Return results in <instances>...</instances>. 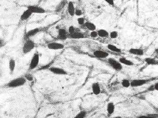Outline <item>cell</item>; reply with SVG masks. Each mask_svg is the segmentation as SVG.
<instances>
[{"label": "cell", "mask_w": 158, "mask_h": 118, "mask_svg": "<svg viewBox=\"0 0 158 118\" xmlns=\"http://www.w3.org/2000/svg\"><path fill=\"white\" fill-rule=\"evenodd\" d=\"M94 56L98 59L107 58L109 57V53L105 51L98 49L94 51L93 53Z\"/></svg>", "instance_id": "obj_11"}, {"label": "cell", "mask_w": 158, "mask_h": 118, "mask_svg": "<svg viewBox=\"0 0 158 118\" xmlns=\"http://www.w3.org/2000/svg\"><path fill=\"white\" fill-rule=\"evenodd\" d=\"M1 47L2 48V45H3V46H4V45H5V41H4V40H2V39H1Z\"/></svg>", "instance_id": "obj_36"}, {"label": "cell", "mask_w": 158, "mask_h": 118, "mask_svg": "<svg viewBox=\"0 0 158 118\" xmlns=\"http://www.w3.org/2000/svg\"><path fill=\"white\" fill-rule=\"evenodd\" d=\"M78 30H79V29L77 28L74 26H71L69 27L68 30L69 35H71V34L74 33L75 32Z\"/></svg>", "instance_id": "obj_29"}, {"label": "cell", "mask_w": 158, "mask_h": 118, "mask_svg": "<svg viewBox=\"0 0 158 118\" xmlns=\"http://www.w3.org/2000/svg\"><path fill=\"white\" fill-rule=\"evenodd\" d=\"M151 80V79H136L131 81V87L138 88L147 84Z\"/></svg>", "instance_id": "obj_5"}, {"label": "cell", "mask_w": 158, "mask_h": 118, "mask_svg": "<svg viewBox=\"0 0 158 118\" xmlns=\"http://www.w3.org/2000/svg\"><path fill=\"white\" fill-rule=\"evenodd\" d=\"M47 47L50 50H59L63 49L65 47V45L60 42H53L48 43Z\"/></svg>", "instance_id": "obj_9"}, {"label": "cell", "mask_w": 158, "mask_h": 118, "mask_svg": "<svg viewBox=\"0 0 158 118\" xmlns=\"http://www.w3.org/2000/svg\"><path fill=\"white\" fill-rule=\"evenodd\" d=\"M25 78L27 80V81H29L30 82L33 81L34 80V77L33 75L32 74L30 73H27L25 75Z\"/></svg>", "instance_id": "obj_31"}, {"label": "cell", "mask_w": 158, "mask_h": 118, "mask_svg": "<svg viewBox=\"0 0 158 118\" xmlns=\"http://www.w3.org/2000/svg\"><path fill=\"white\" fill-rule=\"evenodd\" d=\"M32 14H33L29 10H28L27 9H26L25 11H24L21 15L20 17V21L23 22L27 20L30 18Z\"/></svg>", "instance_id": "obj_16"}, {"label": "cell", "mask_w": 158, "mask_h": 118, "mask_svg": "<svg viewBox=\"0 0 158 118\" xmlns=\"http://www.w3.org/2000/svg\"><path fill=\"white\" fill-rule=\"evenodd\" d=\"M137 118H158V115L157 114L142 115L138 116Z\"/></svg>", "instance_id": "obj_26"}, {"label": "cell", "mask_w": 158, "mask_h": 118, "mask_svg": "<svg viewBox=\"0 0 158 118\" xmlns=\"http://www.w3.org/2000/svg\"><path fill=\"white\" fill-rule=\"evenodd\" d=\"M88 112L85 110H82L78 113L73 118H85L87 116Z\"/></svg>", "instance_id": "obj_25"}, {"label": "cell", "mask_w": 158, "mask_h": 118, "mask_svg": "<svg viewBox=\"0 0 158 118\" xmlns=\"http://www.w3.org/2000/svg\"><path fill=\"white\" fill-rule=\"evenodd\" d=\"M107 62L109 65L113 70L117 72H120L123 69V66L119 61L113 57H109L107 59Z\"/></svg>", "instance_id": "obj_3"}, {"label": "cell", "mask_w": 158, "mask_h": 118, "mask_svg": "<svg viewBox=\"0 0 158 118\" xmlns=\"http://www.w3.org/2000/svg\"><path fill=\"white\" fill-rule=\"evenodd\" d=\"M118 61L122 65H126L127 66H134L135 64L132 61L129 60L125 57H121L118 59Z\"/></svg>", "instance_id": "obj_18"}, {"label": "cell", "mask_w": 158, "mask_h": 118, "mask_svg": "<svg viewBox=\"0 0 158 118\" xmlns=\"http://www.w3.org/2000/svg\"><path fill=\"white\" fill-rule=\"evenodd\" d=\"M66 4H67V3H66V2H65V1H62L57 6V8H56V12H60V11H62V9L66 6Z\"/></svg>", "instance_id": "obj_27"}, {"label": "cell", "mask_w": 158, "mask_h": 118, "mask_svg": "<svg viewBox=\"0 0 158 118\" xmlns=\"http://www.w3.org/2000/svg\"><path fill=\"white\" fill-rule=\"evenodd\" d=\"M77 22L79 25L80 26H84L86 21H85V18L80 17L78 18L77 19Z\"/></svg>", "instance_id": "obj_30"}, {"label": "cell", "mask_w": 158, "mask_h": 118, "mask_svg": "<svg viewBox=\"0 0 158 118\" xmlns=\"http://www.w3.org/2000/svg\"><path fill=\"white\" fill-rule=\"evenodd\" d=\"M119 36V34L117 31H112L110 33V39H117Z\"/></svg>", "instance_id": "obj_28"}, {"label": "cell", "mask_w": 158, "mask_h": 118, "mask_svg": "<svg viewBox=\"0 0 158 118\" xmlns=\"http://www.w3.org/2000/svg\"><path fill=\"white\" fill-rule=\"evenodd\" d=\"M148 91H156L158 92V81L156 82L154 84L148 88Z\"/></svg>", "instance_id": "obj_32"}, {"label": "cell", "mask_w": 158, "mask_h": 118, "mask_svg": "<svg viewBox=\"0 0 158 118\" xmlns=\"http://www.w3.org/2000/svg\"><path fill=\"white\" fill-rule=\"evenodd\" d=\"M98 37L101 38H107L110 37V33L105 29H99L97 31Z\"/></svg>", "instance_id": "obj_22"}, {"label": "cell", "mask_w": 158, "mask_h": 118, "mask_svg": "<svg viewBox=\"0 0 158 118\" xmlns=\"http://www.w3.org/2000/svg\"><path fill=\"white\" fill-rule=\"evenodd\" d=\"M85 35L84 33H82L81 31H77L74 33L69 35L68 38H70L72 39H81L85 38Z\"/></svg>", "instance_id": "obj_14"}, {"label": "cell", "mask_w": 158, "mask_h": 118, "mask_svg": "<svg viewBox=\"0 0 158 118\" xmlns=\"http://www.w3.org/2000/svg\"><path fill=\"white\" fill-rule=\"evenodd\" d=\"M27 81V80L24 77H19L11 80L5 85V87L10 88L21 87L24 85Z\"/></svg>", "instance_id": "obj_1"}, {"label": "cell", "mask_w": 158, "mask_h": 118, "mask_svg": "<svg viewBox=\"0 0 158 118\" xmlns=\"http://www.w3.org/2000/svg\"><path fill=\"white\" fill-rule=\"evenodd\" d=\"M128 52L131 54L136 56H142L144 54V50L142 48H132L130 49Z\"/></svg>", "instance_id": "obj_13"}, {"label": "cell", "mask_w": 158, "mask_h": 118, "mask_svg": "<svg viewBox=\"0 0 158 118\" xmlns=\"http://www.w3.org/2000/svg\"><path fill=\"white\" fill-rule=\"evenodd\" d=\"M115 108L116 107L114 103L112 101L109 102L106 107L107 112L108 116H110L113 114L115 112Z\"/></svg>", "instance_id": "obj_17"}, {"label": "cell", "mask_w": 158, "mask_h": 118, "mask_svg": "<svg viewBox=\"0 0 158 118\" xmlns=\"http://www.w3.org/2000/svg\"><path fill=\"white\" fill-rule=\"evenodd\" d=\"M92 93L95 96H98L101 93L102 90L100 85L98 82H95L91 85Z\"/></svg>", "instance_id": "obj_12"}, {"label": "cell", "mask_w": 158, "mask_h": 118, "mask_svg": "<svg viewBox=\"0 0 158 118\" xmlns=\"http://www.w3.org/2000/svg\"><path fill=\"white\" fill-rule=\"evenodd\" d=\"M83 14V12L81 9H76L75 11V15L78 16L79 17H81Z\"/></svg>", "instance_id": "obj_34"}, {"label": "cell", "mask_w": 158, "mask_h": 118, "mask_svg": "<svg viewBox=\"0 0 158 118\" xmlns=\"http://www.w3.org/2000/svg\"><path fill=\"white\" fill-rule=\"evenodd\" d=\"M106 2L109 6H112V7H115V4L114 1L113 0H106Z\"/></svg>", "instance_id": "obj_35"}, {"label": "cell", "mask_w": 158, "mask_h": 118, "mask_svg": "<svg viewBox=\"0 0 158 118\" xmlns=\"http://www.w3.org/2000/svg\"><path fill=\"white\" fill-rule=\"evenodd\" d=\"M16 68V62L14 59L11 58L9 61V68L10 74H13Z\"/></svg>", "instance_id": "obj_19"}, {"label": "cell", "mask_w": 158, "mask_h": 118, "mask_svg": "<svg viewBox=\"0 0 158 118\" xmlns=\"http://www.w3.org/2000/svg\"><path fill=\"white\" fill-rule=\"evenodd\" d=\"M75 7L74 4L73 2L70 1L68 3L67 5V11H68V14L71 16H73L75 15Z\"/></svg>", "instance_id": "obj_15"}, {"label": "cell", "mask_w": 158, "mask_h": 118, "mask_svg": "<svg viewBox=\"0 0 158 118\" xmlns=\"http://www.w3.org/2000/svg\"><path fill=\"white\" fill-rule=\"evenodd\" d=\"M144 61L148 65H152V66H155V65H158V61L155 58L153 57H146L144 59Z\"/></svg>", "instance_id": "obj_21"}, {"label": "cell", "mask_w": 158, "mask_h": 118, "mask_svg": "<svg viewBox=\"0 0 158 118\" xmlns=\"http://www.w3.org/2000/svg\"><path fill=\"white\" fill-rule=\"evenodd\" d=\"M69 34L68 31L64 28H59L58 30L57 39L58 40H65L68 39Z\"/></svg>", "instance_id": "obj_10"}, {"label": "cell", "mask_w": 158, "mask_h": 118, "mask_svg": "<svg viewBox=\"0 0 158 118\" xmlns=\"http://www.w3.org/2000/svg\"><path fill=\"white\" fill-rule=\"evenodd\" d=\"M48 70L51 73L58 75H67L68 73L67 71L63 68L57 67H51Z\"/></svg>", "instance_id": "obj_7"}, {"label": "cell", "mask_w": 158, "mask_h": 118, "mask_svg": "<svg viewBox=\"0 0 158 118\" xmlns=\"http://www.w3.org/2000/svg\"><path fill=\"white\" fill-rule=\"evenodd\" d=\"M44 28L42 27H37L35 28L32 29L30 30L27 31L25 34V39H30L31 37H34L37 35L38 33H40L43 30Z\"/></svg>", "instance_id": "obj_8"}, {"label": "cell", "mask_w": 158, "mask_h": 118, "mask_svg": "<svg viewBox=\"0 0 158 118\" xmlns=\"http://www.w3.org/2000/svg\"><path fill=\"white\" fill-rule=\"evenodd\" d=\"M84 26L90 32L96 31L97 29L96 25L94 23L90 21H86Z\"/></svg>", "instance_id": "obj_23"}, {"label": "cell", "mask_w": 158, "mask_h": 118, "mask_svg": "<svg viewBox=\"0 0 158 118\" xmlns=\"http://www.w3.org/2000/svg\"><path fill=\"white\" fill-rule=\"evenodd\" d=\"M27 9L32 14H44L47 12L46 10L42 7L35 5H30L27 7Z\"/></svg>", "instance_id": "obj_6"}, {"label": "cell", "mask_w": 158, "mask_h": 118, "mask_svg": "<svg viewBox=\"0 0 158 118\" xmlns=\"http://www.w3.org/2000/svg\"><path fill=\"white\" fill-rule=\"evenodd\" d=\"M35 43L31 39H26L22 47V52L24 55L30 53L35 48Z\"/></svg>", "instance_id": "obj_2"}, {"label": "cell", "mask_w": 158, "mask_h": 118, "mask_svg": "<svg viewBox=\"0 0 158 118\" xmlns=\"http://www.w3.org/2000/svg\"><path fill=\"white\" fill-rule=\"evenodd\" d=\"M89 35H90V37L91 38H93V39H95V38H97L98 37L97 31H94L90 32Z\"/></svg>", "instance_id": "obj_33"}, {"label": "cell", "mask_w": 158, "mask_h": 118, "mask_svg": "<svg viewBox=\"0 0 158 118\" xmlns=\"http://www.w3.org/2000/svg\"><path fill=\"white\" fill-rule=\"evenodd\" d=\"M121 84L123 87L127 88L131 87V81L128 79H123L121 81Z\"/></svg>", "instance_id": "obj_24"}, {"label": "cell", "mask_w": 158, "mask_h": 118, "mask_svg": "<svg viewBox=\"0 0 158 118\" xmlns=\"http://www.w3.org/2000/svg\"><path fill=\"white\" fill-rule=\"evenodd\" d=\"M40 62V55L39 53L37 51L34 53L30 61L29 65L28 70L29 71L34 70L38 67Z\"/></svg>", "instance_id": "obj_4"}, {"label": "cell", "mask_w": 158, "mask_h": 118, "mask_svg": "<svg viewBox=\"0 0 158 118\" xmlns=\"http://www.w3.org/2000/svg\"><path fill=\"white\" fill-rule=\"evenodd\" d=\"M107 48L110 51L116 53H120L122 52V51L121 49L118 48L116 45H113L112 44H109L107 45Z\"/></svg>", "instance_id": "obj_20"}]
</instances>
